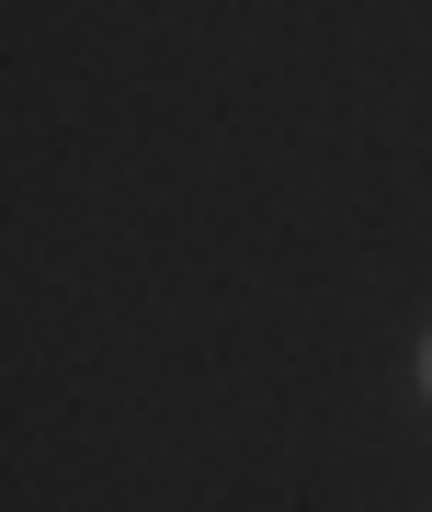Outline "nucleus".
I'll list each match as a JSON object with an SVG mask.
<instances>
[{
  "instance_id": "nucleus-1",
  "label": "nucleus",
  "mask_w": 432,
  "mask_h": 512,
  "mask_svg": "<svg viewBox=\"0 0 432 512\" xmlns=\"http://www.w3.org/2000/svg\"><path fill=\"white\" fill-rule=\"evenodd\" d=\"M421 387H432V353H421Z\"/></svg>"
}]
</instances>
